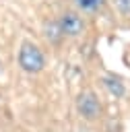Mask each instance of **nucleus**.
Returning <instances> with one entry per match:
<instances>
[{
    "label": "nucleus",
    "mask_w": 130,
    "mask_h": 132,
    "mask_svg": "<svg viewBox=\"0 0 130 132\" xmlns=\"http://www.w3.org/2000/svg\"><path fill=\"white\" fill-rule=\"evenodd\" d=\"M105 87H107L109 93L116 95V97H122V95H124V87H122V82L116 80V78H105Z\"/></svg>",
    "instance_id": "nucleus-4"
},
{
    "label": "nucleus",
    "mask_w": 130,
    "mask_h": 132,
    "mask_svg": "<svg viewBox=\"0 0 130 132\" xmlns=\"http://www.w3.org/2000/svg\"><path fill=\"white\" fill-rule=\"evenodd\" d=\"M116 8L124 16H130V0H116Z\"/></svg>",
    "instance_id": "nucleus-6"
},
{
    "label": "nucleus",
    "mask_w": 130,
    "mask_h": 132,
    "mask_svg": "<svg viewBox=\"0 0 130 132\" xmlns=\"http://www.w3.org/2000/svg\"><path fill=\"white\" fill-rule=\"evenodd\" d=\"M76 109H78V113H80L85 120H95V118L101 113V103H99V99L95 97V93L85 91V93H80L78 99H76Z\"/></svg>",
    "instance_id": "nucleus-2"
},
{
    "label": "nucleus",
    "mask_w": 130,
    "mask_h": 132,
    "mask_svg": "<svg viewBox=\"0 0 130 132\" xmlns=\"http://www.w3.org/2000/svg\"><path fill=\"white\" fill-rule=\"evenodd\" d=\"M76 4L83 10H97L103 6V0H76Z\"/></svg>",
    "instance_id": "nucleus-5"
},
{
    "label": "nucleus",
    "mask_w": 130,
    "mask_h": 132,
    "mask_svg": "<svg viewBox=\"0 0 130 132\" xmlns=\"http://www.w3.org/2000/svg\"><path fill=\"white\" fill-rule=\"evenodd\" d=\"M43 64H45V60H43L41 50H39L37 45H33V43L25 41V43L21 45V52H19V66H21L25 72L35 74V72H39V70L43 68Z\"/></svg>",
    "instance_id": "nucleus-1"
},
{
    "label": "nucleus",
    "mask_w": 130,
    "mask_h": 132,
    "mask_svg": "<svg viewBox=\"0 0 130 132\" xmlns=\"http://www.w3.org/2000/svg\"><path fill=\"white\" fill-rule=\"evenodd\" d=\"M60 25V31L62 35H68V37H76L85 31V21L76 14V12H64L58 21Z\"/></svg>",
    "instance_id": "nucleus-3"
}]
</instances>
